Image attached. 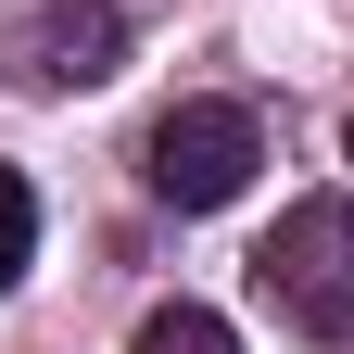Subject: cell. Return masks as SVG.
Listing matches in <instances>:
<instances>
[{"label": "cell", "instance_id": "cell-1", "mask_svg": "<svg viewBox=\"0 0 354 354\" xmlns=\"http://www.w3.org/2000/svg\"><path fill=\"white\" fill-rule=\"evenodd\" d=\"M253 279H266V304H279L291 329L354 342V203H291L279 228H266Z\"/></svg>", "mask_w": 354, "mask_h": 354}, {"label": "cell", "instance_id": "cell-2", "mask_svg": "<svg viewBox=\"0 0 354 354\" xmlns=\"http://www.w3.org/2000/svg\"><path fill=\"white\" fill-rule=\"evenodd\" d=\"M253 165H266V127H253L241 102H177V114L152 127V190H165L177 215L241 203V190H253Z\"/></svg>", "mask_w": 354, "mask_h": 354}, {"label": "cell", "instance_id": "cell-3", "mask_svg": "<svg viewBox=\"0 0 354 354\" xmlns=\"http://www.w3.org/2000/svg\"><path fill=\"white\" fill-rule=\"evenodd\" d=\"M127 64V26L102 13V0H38L26 13V76L38 88H102Z\"/></svg>", "mask_w": 354, "mask_h": 354}, {"label": "cell", "instance_id": "cell-4", "mask_svg": "<svg viewBox=\"0 0 354 354\" xmlns=\"http://www.w3.org/2000/svg\"><path fill=\"white\" fill-rule=\"evenodd\" d=\"M127 354H241V329L215 317V304H152V317H140V342H127Z\"/></svg>", "mask_w": 354, "mask_h": 354}, {"label": "cell", "instance_id": "cell-5", "mask_svg": "<svg viewBox=\"0 0 354 354\" xmlns=\"http://www.w3.org/2000/svg\"><path fill=\"white\" fill-rule=\"evenodd\" d=\"M26 266H38V190H26L13 165H0V291H13Z\"/></svg>", "mask_w": 354, "mask_h": 354}, {"label": "cell", "instance_id": "cell-6", "mask_svg": "<svg viewBox=\"0 0 354 354\" xmlns=\"http://www.w3.org/2000/svg\"><path fill=\"white\" fill-rule=\"evenodd\" d=\"M342 165H354V127H342Z\"/></svg>", "mask_w": 354, "mask_h": 354}]
</instances>
